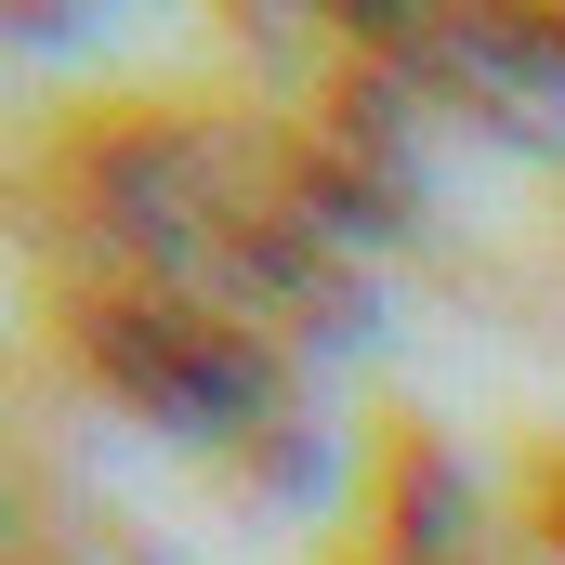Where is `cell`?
Returning <instances> with one entry per match:
<instances>
[{
    "label": "cell",
    "instance_id": "obj_1",
    "mask_svg": "<svg viewBox=\"0 0 565 565\" xmlns=\"http://www.w3.org/2000/svg\"><path fill=\"white\" fill-rule=\"evenodd\" d=\"M553 526H565V513H553Z\"/></svg>",
    "mask_w": 565,
    "mask_h": 565
}]
</instances>
